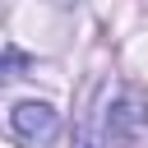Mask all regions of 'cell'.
Returning a JSON list of instances; mask_svg holds the SVG:
<instances>
[{"label":"cell","mask_w":148,"mask_h":148,"mask_svg":"<svg viewBox=\"0 0 148 148\" xmlns=\"http://www.w3.org/2000/svg\"><path fill=\"white\" fill-rule=\"evenodd\" d=\"M148 130V97L139 88H125L116 102H111V116H106V139L111 143H130Z\"/></svg>","instance_id":"obj_1"},{"label":"cell","mask_w":148,"mask_h":148,"mask_svg":"<svg viewBox=\"0 0 148 148\" xmlns=\"http://www.w3.org/2000/svg\"><path fill=\"white\" fill-rule=\"evenodd\" d=\"M9 125H14V134H18L23 143H32V148H46V143L60 134V116H56L46 102H18V106L9 111Z\"/></svg>","instance_id":"obj_2"},{"label":"cell","mask_w":148,"mask_h":148,"mask_svg":"<svg viewBox=\"0 0 148 148\" xmlns=\"http://www.w3.org/2000/svg\"><path fill=\"white\" fill-rule=\"evenodd\" d=\"M28 65H32V60H28V56H18V51L0 56V83H5V79H14V69H28Z\"/></svg>","instance_id":"obj_3"}]
</instances>
